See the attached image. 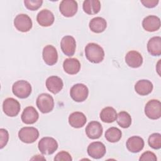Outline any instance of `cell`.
<instances>
[{
  "label": "cell",
  "instance_id": "25",
  "mask_svg": "<svg viewBox=\"0 0 161 161\" xmlns=\"http://www.w3.org/2000/svg\"><path fill=\"white\" fill-rule=\"evenodd\" d=\"M82 8L87 14H96L101 9V3L98 0H86L83 3Z\"/></svg>",
  "mask_w": 161,
  "mask_h": 161
},
{
  "label": "cell",
  "instance_id": "14",
  "mask_svg": "<svg viewBox=\"0 0 161 161\" xmlns=\"http://www.w3.org/2000/svg\"><path fill=\"white\" fill-rule=\"evenodd\" d=\"M103 127L101 123L96 121L89 123L86 128V133L88 138L94 140L99 138L103 134Z\"/></svg>",
  "mask_w": 161,
  "mask_h": 161
},
{
  "label": "cell",
  "instance_id": "7",
  "mask_svg": "<svg viewBox=\"0 0 161 161\" xmlns=\"http://www.w3.org/2000/svg\"><path fill=\"white\" fill-rule=\"evenodd\" d=\"M88 94V88L83 84H76L74 85L70 91V97L76 102H83L87 99Z\"/></svg>",
  "mask_w": 161,
  "mask_h": 161
},
{
  "label": "cell",
  "instance_id": "15",
  "mask_svg": "<svg viewBox=\"0 0 161 161\" xmlns=\"http://www.w3.org/2000/svg\"><path fill=\"white\" fill-rule=\"evenodd\" d=\"M142 26L145 30L149 32L157 31L160 28V19L157 16L149 15L143 19Z\"/></svg>",
  "mask_w": 161,
  "mask_h": 161
},
{
  "label": "cell",
  "instance_id": "32",
  "mask_svg": "<svg viewBox=\"0 0 161 161\" xmlns=\"http://www.w3.org/2000/svg\"><path fill=\"white\" fill-rule=\"evenodd\" d=\"M9 140V133L6 129H0V148H4Z\"/></svg>",
  "mask_w": 161,
  "mask_h": 161
},
{
  "label": "cell",
  "instance_id": "27",
  "mask_svg": "<svg viewBox=\"0 0 161 161\" xmlns=\"http://www.w3.org/2000/svg\"><path fill=\"white\" fill-rule=\"evenodd\" d=\"M100 118L104 123H113L117 118L116 111L113 107H106L100 113Z\"/></svg>",
  "mask_w": 161,
  "mask_h": 161
},
{
  "label": "cell",
  "instance_id": "28",
  "mask_svg": "<svg viewBox=\"0 0 161 161\" xmlns=\"http://www.w3.org/2000/svg\"><path fill=\"white\" fill-rule=\"evenodd\" d=\"M122 136L121 131L116 127H111L105 132L106 139L111 143L118 142Z\"/></svg>",
  "mask_w": 161,
  "mask_h": 161
},
{
  "label": "cell",
  "instance_id": "12",
  "mask_svg": "<svg viewBox=\"0 0 161 161\" xmlns=\"http://www.w3.org/2000/svg\"><path fill=\"white\" fill-rule=\"evenodd\" d=\"M60 47L63 53L69 57L72 56L75 51L76 42L74 38L70 35L65 36L60 42Z\"/></svg>",
  "mask_w": 161,
  "mask_h": 161
},
{
  "label": "cell",
  "instance_id": "33",
  "mask_svg": "<svg viewBox=\"0 0 161 161\" xmlns=\"http://www.w3.org/2000/svg\"><path fill=\"white\" fill-rule=\"evenodd\" d=\"M72 160V158L71 155L65 151H61L58 152L54 158L55 161H71Z\"/></svg>",
  "mask_w": 161,
  "mask_h": 161
},
{
  "label": "cell",
  "instance_id": "21",
  "mask_svg": "<svg viewBox=\"0 0 161 161\" xmlns=\"http://www.w3.org/2000/svg\"><path fill=\"white\" fill-rule=\"evenodd\" d=\"M87 118L85 114L81 112L75 111L71 113L69 116V123L75 128H82L86 124Z\"/></svg>",
  "mask_w": 161,
  "mask_h": 161
},
{
  "label": "cell",
  "instance_id": "18",
  "mask_svg": "<svg viewBox=\"0 0 161 161\" xmlns=\"http://www.w3.org/2000/svg\"><path fill=\"white\" fill-rule=\"evenodd\" d=\"M22 121L27 125L35 123L39 118V114L33 106H28L23 110L21 114Z\"/></svg>",
  "mask_w": 161,
  "mask_h": 161
},
{
  "label": "cell",
  "instance_id": "5",
  "mask_svg": "<svg viewBox=\"0 0 161 161\" xmlns=\"http://www.w3.org/2000/svg\"><path fill=\"white\" fill-rule=\"evenodd\" d=\"M18 137L24 143H31L39 137V131L35 127H23L19 131Z\"/></svg>",
  "mask_w": 161,
  "mask_h": 161
},
{
  "label": "cell",
  "instance_id": "35",
  "mask_svg": "<svg viewBox=\"0 0 161 161\" xmlns=\"http://www.w3.org/2000/svg\"><path fill=\"white\" fill-rule=\"evenodd\" d=\"M158 0H142L141 3L143 4V6L148 8H152L155 7L158 3Z\"/></svg>",
  "mask_w": 161,
  "mask_h": 161
},
{
  "label": "cell",
  "instance_id": "13",
  "mask_svg": "<svg viewBox=\"0 0 161 161\" xmlns=\"http://www.w3.org/2000/svg\"><path fill=\"white\" fill-rule=\"evenodd\" d=\"M42 56L44 62L48 65L55 64L58 60L57 51L56 48L51 45H48L43 48Z\"/></svg>",
  "mask_w": 161,
  "mask_h": 161
},
{
  "label": "cell",
  "instance_id": "26",
  "mask_svg": "<svg viewBox=\"0 0 161 161\" xmlns=\"http://www.w3.org/2000/svg\"><path fill=\"white\" fill-rule=\"evenodd\" d=\"M89 26L92 32L99 33L105 30L107 26V23L103 18L96 17L90 21Z\"/></svg>",
  "mask_w": 161,
  "mask_h": 161
},
{
  "label": "cell",
  "instance_id": "22",
  "mask_svg": "<svg viewBox=\"0 0 161 161\" xmlns=\"http://www.w3.org/2000/svg\"><path fill=\"white\" fill-rule=\"evenodd\" d=\"M63 68L65 72L69 74H77L80 69V64L75 58H66L63 63Z\"/></svg>",
  "mask_w": 161,
  "mask_h": 161
},
{
  "label": "cell",
  "instance_id": "31",
  "mask_svg": "<svg viewBox=\"0 0 161 161\" xmlns=\"http://www.w3.org/2000/svg\"><path fill=\"white\" fill-rule=\"evenodd\" d=\"M43 3L42 0H25L24 4L25 7L31 11H35L40 8Z\"/></svg>",
  "mask_w": 161,
  "mask_h": 161
},
{
  "label": "cell",
  "instance_id": "6",
  "mask_svg": "<svg viewBox=\"0 0 161 161\" xmlns=\"http://www.w3.org/2000/svg\"><path fill=\"white\" fill-rule=\"evenodd\" d=\"M145 114L152 119H159L161 116V103L157 99L150 100L145 106Z\"/></svg>",
  "mask_w": 161,
  "mask_h": 161
},
{
  "label": "cell",
  "instance_id": "23",
  "mask_svg": "<svg viewBox=\"0 0 161 161\" xmlns=\"http://www.w3.org/2000/svg\"><path fill=\"white\" fill-rule=\"evenodd\" d=\"M135 90L139 95L146 96L151 93L152 91L153 84L148 80L142 79L135 84Z\"/></svg>",
  "mask_w": 161,
  "mask_h": 161
},
{
  "label": "cell",
  "instance_id": "29",
  "mask_svg": "<svg viewBox=\"0 0 161 161\" xmlns=\"http://www.w3.org/2000/svg\"><path fill=\"white\" fill-rule=\"evenodd\" d=\"M116 121L121 128H127L130 127L131 124V118L128 113L126 111H120L117 114Z\"/></svg>",
  "mask_w": 161,
  "mask_h": 161
},
{
  "label": "cell",
  "instance_id": "1",
  "mask_svg": "<svg viewBox=\"0 0 161 161\" xmlns=\"http://www.w3.org/2000/svg\"><path fill=\"white\" fill-rule=\"evenodd\" d=\"M85 55L89 61L94 64L101 62L104 58L103 48L95 43H89L86 46Z\"/></svg>",
  "mask_w": 161,
  "mask_h": 161
},
{
  "label": "cell",
  "instance_id": "24",
  "mask_svg": "<svg viewBox=\"0 0 161 161\" xmlns=\"http://www.w3.org/2000/svg\"><path fill=\"white\" fill-rule=\"evenodd\" d=\"M148 52L153 56H160L161 55V38L153 36L147 43Z\"/></svg>",
  "mask_w": 161,
  "mask_h": 161
},
{
  "label": "cell",
  "instance_id": "17",
  "mask_svg": "<svg viewBox=\"0 0 161 161\" xmlns=\"http://www.w3.org/2000/svg\"><path fill=\"white\" fill-rule=\"evenodd\" d=\"M64 83L62 80L58 76L52 75L47 78L46 87L47 89L53 94L58 93L63 88Z\"/></svg>",
  "mask_w": 161,
  "mask_h": 161
},
{
  "label": "cell",
  "instance_id": "10",
  "mask_svg": "<svg viewBox=\"0 0 161 161\" xmlns=\"http://www.w3.org/2000/svg\"><path fill=\"white\" fill-rule=\"evenodd\" d=\"M77 3L74 0H63L60 3L59 10L65 17H72L77 11Z\"/></svg>",
  "mask_w": 161,
  "mask_h": 161
},
{
  "label": "cell",
  "instance_id": "9",
  "mask_svg": "<svg viewBox=\"0 0 161 161\" xmlns=\"http://www.w3.org/2000/svg\"><path fill=\"white\" fill-rule=\"evenodd\" d=\"M14 25L18 31L27 32L32 28V21L27 14H19L15 17Z\"/></svg>",
  "mask_w": 161,
  "mask_h": 161
},
{
  "label": "cell",
  "instance_id": "34",
  "mask_svg": "<svg viewBox=\"0 0 161 161\" xmlns=\"http://www.w3.org/2000/svg\"><path fill=\"white\" fill-rule=\"evenodd\" d=\"M157 157L155 154L150 151H146L142 154L140 156L139 160L142 161H147V160H151V161H156Z\"/></svg>",
  "mask_w": 161,
  "mask_h": 161
},
{
  "label": "cell",
  "instance_id": "19",
  "mask_svg": "<svg viewBox=\"0 0 161 161\" xmlns=\"http://www.w3.org/2000/svg\"><path fill=\"white\" fill-rule=\"evenodd\" d=\"M53 14L48 9H43L40 11L36 16V20L38 24L42 26H50L54 22Z\"/></svg>",
  "mask_w": 161,
  "mask_h": 161
},
{
  "label": "cell",
  "instance_id": "20",
  "mask_svg": "<svg viewBox=\"0 0 161 161\" xmlns=\"http://www.w3.org/2000/svg\"><path fill=\"white\" fill-rule=\"evenodd\" d=\"M144 147V140L138 136L130 137L126 142L127 149L132 153H138Z\"/></svg>",
  "mask_w": 161,
  "mask_h": 161
},
{
  "label": "cell",
  "instance_id": "2",
  "mask_svg": "<svg viewBox=\"0 0 161 161\" xmlns=\"http://www.w3.org/2000/svg\"><path fill=\"white\" fill-rule=\"evenodd\" d=\"M12 91L16 97L21 99H25L31 94V86L26 80H18L13 84Z\"/></svg>",
  "mask_w": 161,
  "mask_h": 161
},
{
  "label": "cell",
  "instance_id": "16",
  "mask_svg": "<svg viewBox=\"0 0 161 161\" xmlns=\"http://www.w3.org/2000/svg\"><path fill=\"white\" fill-rule=\"evenodd\" d=\"M125 62L129 67L138 68L143 64V57L138 52L131 50L126 53L125 56Z\"/></svg>",
  "mask_w": 161,
  "mask_h": 161
},
{
  "label": "cell",
  "instance_id": "30",
  "mask_svg": "<svg viewBox=\"0 0 161 161\" xmlns=\"http://www.w3.org/2000/svg\"><path fill=\"white\" fill-rule=\"evenodd\" d=\"M148 145L153 149H160L161 148V135L155 133L150 135L148 140Z\"/></svg>",
  "mask_w": 161,
  "mask_h": 161
},
{
  "label": "cell",
  "instance_id": "4",
  "mask_svg": "<svg viewBox=\"0 0 161 161\" xmlns=\"http://www.w3.org/2000/svg\"><path fill=\"white\" fill-rule=\"evenodd\" d=\"M38 147L42 153L51 155L58 148V143L53 138L43 137L39 141Z\"/></svg>",
  "mask_w": 161,
  "mask_h": 161
},
{
  "label": "cell",
  "instance_id": "11",
  "mask_svg": "<svg viewBox=\"0 0 161 161\" xmlns=\"http://www.w3.org/2000/svg\"><path fill=\"white\" fill-rule=\"evenodd\" d=\"M87 150L88 155L95 159L102 158L106 152L105 145L101 142H92L89 145Z\"/></svg>",
  "mask_w": 161,
  "mask_h": 161
},
{
  "label": "cell",
  "instance_id": "8",
  "mask_svg": "<svg viewBox=\"0 0 161 161\" xmlns=\"http://www.w3.org/2000/svg\"><path fill=\"white\" fill-rule=\"evenodd\" d=\"M3 109L7 116L14 117L18 114L21 107L19 103L16 99L13 97H8L3 101Z\"/></svg>",
  "mask_w": 161,
  "mask_h": 161
},
{
  "label": "cell",
  "instance_id": "3",
  "mask_svg": "<svg viewBox=\"0 0 161 161\" xmlns=\"http://www.w3.org/2000/svg\"><path fill=\"white\" fill-rule=\"evenodd\" d=\"M36 103L38 109L43 113H48L54 108L53 98L47 93L40 94L36 99Z\"/></svg>",
  "mask_w": 161,
  "mask_h": 161
}]
</instances>
